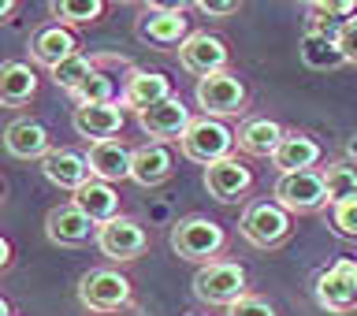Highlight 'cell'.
Masks as SVG:
<instances>
[{"label":"cell","instance_id":"22","mask_svg":"<svg viewBox=\"0 0 357 316\" xmlns=\"http://www.w3.org/2000/svg\"><path fill=\"white\" fill-rule=\"evenodd\" d=\"M71 205L82 209L86 216L97 223V227L119 220V194L112 190V183H100V179H89L86 186H78L75 197H71Z\"/></svg>","mask_w":357,"mask_h":316},{"label":"cell","instance_id":"15","mask_svg":"<svg viewBox=\"0 0 357 316\" xmlns=\"http://www.w3.org/2000/svg\"><path fill=\"white\" fill-rule=\"evenodd\" d=\"M4 149L15 160H45L52 153V142H49V130L38 119H15L4 130Z\"/></svg>","mask_w":357,"mask_h":316},{"label":"cell","instance_id":"39","mask_svg":"<svg viewBox=\"0 0 357 316\" xmlns=\"http://www.w3.org/2000/svg\"><path fill=\"white\" fill-rule=\"evenodd\" d=\"M0 316H11V306H8L4 298H0Z\"/></svg>","mask_w":357,"mask_h":316},{"label":"cell","instance_id":"23","mask_svg":"<svg viewBox=\"0 0 357 316\" xmlns=\"http://www.w3.org/2000/svg\"><path fill=\"white\" fill-rule=\"evenodd\" d=\"M41 172H45L49 183H56L60 190H78V186H86L89 179H93V175H89L86 156L75 153V149H52L41 160Z\"/></svg>","mask_w":357,"mask_h":316},{"label":"cell","instance_id":"13","mask_svg":"<svg viewBox=\"0 0 357 316\" xmlns=\"http://www.w3.org/2000/svg\"><path fill=\"white\" fill-rule=\"evenodd\" d=\"M45 234L56 246H82L89 239H97V223L86 216L78 205H56L45 216Z\"/></svg>","mask_w":357,"mask_h":316},{"label":"cell","instance_id":"24","mask_svg":"<svg viewBox=\"0 0 357 316\" xmlns=\"http://www.w3.org/2000/svg\"><path fill=\"white\" fill-rule=\"evenodd\" d=\"M320 160V142L309 138V134L287 130L283 145L275 149L272 164L279 167V175H294V172H312V164Z\"/></svg>","mask_w":357,"mask_h":316},{"label":"cell","instance_id":"7","mask_svg":"<svg viewBox=\"0 0 357 316\" xmlns=\"http://www.w3.org/2000/svg\"><path fill=\"white\" fill-rule=\"evenodd\" d=\"M78 301L89 313H116L130 301V279L112 268H93L78 279Z\"/></svg>","mask_w":357,"mask_h":316},{"label":"cell","instance_id":"17","mask_svg":"<svg viewBox=\"0 0 357 316\" xmlns=\"http://www.w3.org/2000/svg\"><path fill=\"white\" fill-rule=\"evenodd\" d=\"M130 156L134 149H127L123 142H93L86 153L89 175L100 179V183H119V179H130Z\"/></svg>","mask_w":357,"mask_h":316},{"label":"cell","instance_id":"35","mask_svg":"<svg viewBox=\"0 0 357 316\" xmlns=\"http://www.w3.org/2000/svg\"><path fill=\"white\" fill-rule=\"evenodd\" d=\"M201 15H208V19H227L238 11V0H201L197 4Z\"/></svg>","mask_w":357,"mask_h":316},{"label":"cell","instance_id":"30","mask_svg":"<svg viewBox=\"0 0 357 316\" xmlns=\"http://www.w3.org/2000/svg\"><path fill=\"white\" fill-rule=\"evenodd\" d=\"M75 97V105L82 108V105H116V82H112L108 75H100V71H93L82 82V89L78 93H71Z\"/></svg>","mask_w":357,"mask_h":316},{"label":"cell","instance_id":"36","mask_svg":"<svg viewBox=\"0 0 357 316\" xmlns=\"http://www.w3.org/2000/svg\"><path fill=\"white\" fill-rule=\"evenodd\" d=\"M8 264H11V242L4 239V234H0V272H4Z\"/></svg>","mask_w":357,"mask_h":316},{"label":"cell","instance_id":"20","mask_svg":"<svg viewBox=\"0 0 357 316\" xmlns=\"http://www.w3.org/2000/svg\"><path fill=\"white\" fill-rule=\"evenodd\" d=\"M167 97H175L172 93V78H167V75H160V71H130L119 105L145 112V108L160 105V100H167Z\"/></svg>","mask_w":357,"mask_h":316},{"label":"cell","instance_id":"18","mask_svg":"<svg viewBox=\"0 0 357 316\" xmlns=\"http://www.w3.org/2000/svg\"><path fill=\"white\" fill-rule=\"evenodd\" d=\"M71 127L82 134V138H89V145L112 142V134L123 130V108L119 105H82V108H75Z\"/></svg>","mask_w":357,"mask_h":316},{"label":"cell","instance_id":"1","mask_svg":"<svg viewBox=\"0 0 357 316\" xmlns=\"http://www.w3.org/2000/svg\"><path fill=\"white\" fill-rule=\"evenodd\" d=\"M223 246H227V231L208 216H186L172 227V250L183 257V261L212 264Z\"/></svg>","mask_w":357,"mask_h":316},{"label":"cell","instance_id":"25","mask_svg":"<svg viewBox=\"0 0 357 316\" xmlns=\"http://www.w3.org/2000/svg\"><path fill=\"white\" fill-rule=\"evenodd\" d=\"M33 93H38V75H33L30 63H19V60L0 63V105L22 108L33 100Z\"/></svg>","mask_w":357,"mask_h":316},{"label":"cell","instance_id":"14","mask_svg":"<svg viewBox=\"0 0 357 316\" xmlns=\"http://www.w3.org/2000/svg\"><path fill=\"white\" fill-rule=\"evenodd\" d=\"M138 33L153 45H183L190 38V22H186V11L183 8H160V4H149L145 15L138 22Z\"/></svg>","mask_w":357,"mask_h":316},{"label":"cell","instance_id":"3","mask_svg":"<svg viewBox=\"0 0 357 316\" xmlns=\"http://www.w3.org/2000/svg\"><path fill=\"white\" fill-rule=\"evenodd\" d=\"M238 231L250 246H257V250H275V246H283L290 239L294 223H290V212L279 209L275 201H253V205L242 212Z\"/></svg>","mask_w":357,"mask_h":316},{"label":"cell","instance_id":"31","mask_svg":"<svg viewBox=\"0 0 357 316\" xmlns=\"http://www.w3.org/2000/svg\"><path fill=\"white\" fill-rule=\"evenodd\" d=\"M331 227L342 234V239H357V194L331 205Z\"/></svg>","mask_w":357,"mask_h":316},{"label":"cell","instance_id":"11","mask_svg":"<svg viewBox=\"0 0 357 316\" xmlns=\"http://www.w3.org/2000/svg\"><path fill=\"white\" fill-rule=\"evenodd\" d=\"M250 186H253V172L238 160V156H227V160L205 167V190L220 201V205H231V201L245 197Z\"/></svg>","mask_w":357,"mask_h":316},{"label":"cell","instance_id":"8","mask_svg":"<svg viewBox=\"0 0 357 316\" xmlns=\"http://www.w3.org/2000/svg\"><path fill=\"white\" fill-rule=\"evenodd\" d=\"M245 86L238 75L231 71H220V75H208V78H197V105L205 108L208 119H223V116H238L245 112Z\"/></svg>","mask_w":357,"mask_h":316},{"label":"cell","instance_id":"33","mask_svg":"<svg viewBox=\"0 0 357 316\" xmlns=\"http://www.w3.org/2000/svg\"><path fill=\"white\" fill-rule=\"evenodd\" d=\"M227 316H275V309L268 306L264 298L245 294V298H238V301H234V306L227 309Z\"/></svg>","mask_w":357,"mask_h":316},{"label":"cell","instance_id":"5","mask_svg":"<svg viewBox=\"0 0 357 316\" xmlns=\"http://www.w3.org/2000/svg\"><path fill=\"white\" fill-rule=\"evenodd\" d=\"M317 306L328 309L335 316L357 313V261L354 257H342V261L328 264L317 276Z\"/></svg>","mask_w":357,"mask_h":316},{"label":"cell","instance_id":"27","mask_svg":"<svg viewBox=\"0 0 357 316\" xmlns=\"http://www.w3.org/2000/svg\"><path fill=\"white\" fill-rule=\"evenodd\" d=\"M324 190H328V205H339V201L354 197L357 194V164H328L324 167Z\"/></svg>","mask_w":357,"mask_h":316},{"label":"cell","instance_id":"37","mask_svg":"<svg viewBox=\"0 0 357 316\" xmlns=\"http://www.w3.org/2000/svg\"><path fill=\"white\" fill-rule=\"evenodd\" d=\"M8 15H15V0H0V22H8Z\"/></svg>","mask_w":357,"mask_h":316},{"label":"cell","instance_id":"2","mask_svg":"<svg viewBox=\"0 0 357 316\" xmlns=\"http://www.w3.org/2000/svg\"><path fill=\"white\" fill-rule=\"evenodd\" d=\"M178 149H183L186 160H194V164H220V160H227L231 149H234V130H227L220 119H194L186 127V134L178 138Z\"/></svg>","mask_w":357,"mask_h":316},{"label":"cell","instance_id":"34","mask_svg":"<svg viewBox=\"0 0 357 316\" xmlns=\"http://www.w3.org/2000/svg\"><path fill=\"white\" fill-rule=\"evenodd\" d=\"M335 41H339L346 63H357V19L339 22V33H335Z\"/></svg>","mask_w":357,"mask_h":316},{"label":"cell","instance_id":"19","mask_svg":"<svg viewBox=\"0 0 357 316\" xmlns=\"http://www.w3.org/2000/svg\"><path fill=\"white\" fill-rule=\"evenodd\" d=\"M283 138H287V130L279 127L275 119H245L238 130H234V145L245 153V156H268L272 160L275 156V149L283 145Z\"/></svg>","mask_w":357,"mask_h":316},{"label":"cell","instance_id":"10","mask_svg":"<svg viewBox=\"0 0 357 316\" xmlns=\"http://www.w3.org/2000/svg\"><path fill=\"white\" fill-rule=\"evenodd\" d=\"M145 246H149V234L138 220H112L105 227H97V250L108 257V261H134V257L145 253Z\"/></svg>","mask_w":357,"mask_h":316},{"label":"cell","instance_id":"38","mask_svg":"<svg viewBox=\"0 0 357 316\" xmlns=\"http://www.w3.org/2000/svg\"><path fill=\"white\" fill-rule=\"evenodd\" d=\"M346 149H350V156H354V160H357V134H354V138H350V145H346Z\"/></svg>","mask_w":357,"mask_h":316},{"label":"cell","instance_id":"32","mask_svg":"<svg viewBox=\"0 0 357 316\" xmlns=\"http://www.w3.org/2000/svg\"><path fill=\"white\" fill-rule=\"evenodd\" d=\"M309 15H328V19L350 22L357 19V4L354 0H320V4H309Z\"/></svg>","mask_w":357,"mask_h":316},{"label":"cell","instance_id":"28","mask_svg":"<svg viewBox=\"0 0 357 316\" xmlns=\"http://www.w3.org/2000/svg\"><path fill=\"white\" fill-rule=\"evenodd\" d=\"M49 11L60 19V27H67V22H93L105 15V0H52Z\"/></svg>","mask_w":357,"mask_h":316},{"label":"cell","instance_id":"6","mask_svg":"<svg viewBox=\"0 0 357 316\" xmlns=\"http://www.w3.org/2000/svg\"><path fill=\"white\" fill-rule=\"evenodd\" d=\"M272 197L279 209H287L290 216H305L317 212L320 205H328V190H324L320 172H294V175H279L272 186Z\"/></svg>","mask_w":357,"mask_h":316},{"label":"cell","instance_id":"16","mask_svg":"<svg viewBox=\"0 0 357 316\" xmlns=\"http://www.w3.org/2000/svg\"><path fill=\"white\" fill-rule=\"evenodd\" d=\"M30 56L38 60L41 67H60L63 60H71V56H78V38L67 27H60V22H52V27H41L38 33L30 38Z\"/></svg>","mask_w":357,"mask_h":316},{"label":"cell","instance_id":"9","mask_svg":"<svg viewBox=\"0 0 357 316\" xmlns=\"http://www.w3.org/2000/svg\"><path fill=\"white\" fill-rule=\"evenodd\" d=\"M227 60H231L227 45L220 38H212L208 30H194L183 45H178V63H183V71L197 75V78L220 75L223 67H227Z\"/></svg>","mask_w":357,"mask_h":316},{"label":"cell","instance_id":"4","mask_svg":"<svg viewBox=\"0 0 357 316\" xmlns=\"http://www.w3.org/2000/svg\"><path fill=\"white\" fill-rule=\"evenodd\" d=\"M194 294L205 306H223L231 309L238 298H245V268L234 261H212L201 264L194 276Z\"/></svg>","mask_w":357,"mask_h":316},{"label":"cell","instance_id":"21","mask_svg":"<svg viewBox=\"0 0 357 316\" xmlns=\"http://www.w3.org/2000/svg\"><path fill=\"white\" fill-rule=\"evenodd\" d=\"M172 172H175V160H172V153H167L164 142L142 145V149H134V156H130V179L138 186H160L172 179Z\"/></svg>","mask_w":357,"mask_h":316},{"label":"cell","instance_id":"29","mask_svg":"<svg viewBox=\"0 0 357 316\" xmlns=\"http://www.w3.org/2000/svg\"><path fill=\"white\" fill-rule=\"evenodd\" d=\"M89 75H93V60H86L82 52L71 56V60H63L60 67H52V82L60 89H67V93H78Z\"/></svg>","mask_w":357,"mask_h":316},{"label":"cell","instance_id":"26","mask_svg":"<svg viewBox=\"0 0 357 316\" xmlns=\"http://www.w3.org/2000/svg\"><path fill=\"white\" fill-rule=\"evenodd\" d=\"M301 60H305L309 67H317V71H328V67L346 63V56L339 49V41H335V33L305 30V38H301Z\"/></svg>","mask_w":357,"mask_h":316},{"label":"cell","instance_id":"12","mask_svg":"<svg viewBox=\"0 0 357 316\" xmlns=\"http://www.w3.org/2000/svg\"><path fill=\"white\" fill-rule=\"evenodd\" d=\"M138 123H142V130L149 134V138L178 142L194 119H190V108L183 105V100H178V97H167V100H160V105L138 112Z\"/></svg>","mask_w":357,"mask_h":316}]
</instances>
